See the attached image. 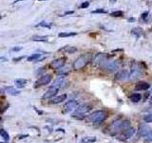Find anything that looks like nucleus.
I'll return each instance as SVG.
<instances>
[{"label":"nucleus","mask_w":152,"mask_h":143,"mask_svg":"<svg viewBox=\"0 0 152 143\" xmlns=\"http://www.w3.org/2000/svg\"><path fill=\"white\" fill-rule=\"evenodd\" d=\"M32 41H36V42H46L48 41V37L47 36H32L31 37Z\"/></svg>","instance_id":"b1692460"},{"label":"nucleus","mask_w":152,"mask_h":143,"mask_svg":"<svg viewBox=\"0 0 152 143\" xmlns=\"http://www.w3.org/2000/svg\"><path fill=\"white\" fill-rule=\"evenodd\" d=\"M0 135H1V136L3 137V139L5 140V141H9L10 140V135H9V134L5 131V130H1L0 131Z\"/></svg>","instance_id":"a878e982"},{"label":"nucleus","mask_w":152,"mask_h":143,"mask_svg":"<svg viewBox=\"0 0 152 143\" xmlns=\"http://www.w3.org/2000/svg\"><path fill=\"white\" fill-rule=\"evenodd\" d=\"M149 87H150V85L148 83H146V82H139L135 86V90H137V91H145V90H147V89H149Z\"/></svg>","instance_id":"2eb2a0df"},{"label":"nucleus","mask_w":152,"mask_h":143,"mask_svg":"<svg viewBox=\"0 0 152 143\" xmlns=\"http://www.w3.org/2000/svg\"><path fill=\"white\" fill-rule=\"evenodd\" d=\"M109 2H110L111 4H113V3H115V2H116V0H109Z\"/></svg>","instance_id":"a19ab883"},{"label":"nucleus","mask_w":152,"mask_h":143,"mask_svg":"<svg viewBox=\"0 0 152 143\" xmlns=\"http://www.w3.org/2000/svg\"><path fill=\"white\" fill-rule=\"evenodd\" d=\"M147 15H148V12L146 11V12H143V13H142V18L146 20V18H147Z\"/></svg>","instance_id":"f704fd0d"},{"label":"nucleus","mask_w":152,"mask_h":143,"mask_svg":"<svg viewBox=\"0 0 152 143\" xmlns=\"http://www.w3.org/2000/svg\"><path fill=\"white\" fill-rule=\"evenodd\" d=\"M76 107H78V101L76 100H69L64 105V109L66 112H70L74 109H77Z\"/></svg>","instance_id":"9d476101"},{"label":"nucleus","mask_w":152,"mask_h":143,"mask_svg":"<svg viewBox=\"0 0 152 143\" xmlns=\"http://www.w3.org/2000/svg\"><path fill=\"white\" fill-rule=\"evenodd\" d=\"M20 1H23V0H15V1H13V2H12V4H15V3H17V2H20Z\"/></svg>","instance_id":"ea45409f"},{"label":"nucleus","mask_w":152,"mask_h":143,"mask_svg":"<svg viewBox=\"0 0 152 143\" xmlns=\"http://www.w3.org/2000/svg\"><path fill=\"white\" fill-rule=\"evenodd\" d=\"M142 75V70L139 67V65L135 62L132 63L131 69H130V73H129V78L130 80H135L137 78H139Z\"/></svg>","instance_id":"39448f33"},{"label":"nucleus","mask_w":152,"mask_h":143,"mask_svg":"<svg viewBox=\"0 0 152 143\" xmlns=\"http://www.w3.org/2000/svg\"><path fill=\"white\" fill-rule=\"evenodd\" d=\"M144 121L146 122V123H150V122H152V113L145 115L144 116Z\"/></svg>","instance_id":"c756f323"},{"label":"nucleus","mask_w":152,"mask_h":143,"mask_svg":"<svg viewBox=\"0 0 152 143\" xmlns=\"http://www.w3.org/2000/svg\"><path fill=\"white\" fill-rule=\"evenodd\" d=\"M130 127V122L128 120H121V121H113V123L110 125L109 130L111 133L116 134L120 131H125V129Z\"/></svg>","instance_id":"f257e3e1"},{"label":"nucleus","mask_w":152,"mask_h":143,"mask_svg":"<svg viewBox=\"0 0 152 143\" xmlns=\"http://www.w3.org/2000/svg\"><path fill=\"white\" fill-rule=\"evenodd\" d=\"M96 141V138L94 136L92 137H85L84 139H82V143H91V142H94Z\"/></svg>","instance_id":"c85d7f7f"},{"label":"nucleus","mask_w":152,"mask_h":143,"mask_svg":"<svg viewBox=\"0 0 152 143\" xmlns=\"http://www.w3.org/2000/svg\"><path fill=\"white\" fill-rule=\"evenodd\" d=\"M5 90H6L7 94H9V95H13V96H14V95H18L19 94H20V92H19L18 90H15V88H13V87H11V86L6 87Z\"/></svg>","instance_id":"a211bd4d"},{"label":"nucleus","mask_w":152,"mask_h":143,"mask_svg":"<svg viewBox=\"0 0 152 143\" xmlns=\"http://www.w3.org/2000/svg\"><path fill=\"white\" fill-rule=\"evenodd\" d=\"M91 13H106V11H105L104 9H97V10L91 12Z\"/></svg>","instance_id":"7c9ffc66"},{"label":"nucleus","mask_w":152,"mask_h":143,"mask_svg":"<svg viewBox=\"0 0 152 143\" xmlns=\"http://www.w3.org/2000/svg\"><path fill=\"white\" fill-rule=\"evenodd\" d=\"M89 6V3L88 2H85V3H83L81 6H80V9H86V8H87Z\"/></svg>","instance_id":"473e14b6"},{"label":"nucleus","mask_w":152,"mask_h":143,"mask_svg":"<svg viewBox=\"0 0 152 143\" xmlns=\"http://www.w3.org/2000/svg\"><path fill=\"white\" fill-rule=\"evenodd\" d=\"M141 98H142V95H141L140 94H137V93L132 94V95L129 96V99H130L132 102H134V103L139 102V101L141 100Z\"/></svg>","instance_id":"4be33fe9"},{"label":"nucleus","mask_w":152,"mask_h":143,"mask_svg":"<svg viewBox=\"0 0 152 143\" xmlns=\"http://www.w3.org/2000/svg\"><path fill=\"white\" fill-rule=\"evenodd\" d=\"M59 52H66V53H73L75 52H77V48L72 47V46H65L62 49H59Z\"/></svg>","instance_id":"f3484780"},{"label":"nucleus","mask_w":152,"mask_h":143,"mask_svg":"<svg viewBox=\"0 0 152 143\" xmlns=\"http://www.w3.org/2000/svg\"><path fill=\"white\" fill-rule=\"evenodd\" d=\"M115 78L117 80H119V81H124V80L129 78V74H128V72L126 70H122V71L118 72V73L115 75Z\"/></svg>","instance_id":"9b49d317"},{"label":"nucleus","mask_w":152,"mask_h":143,"mask_svg":"<svg viewBox=\"0 0 152 143\" xmlns=\"http://www.w3.org/2000/svg\"><path fill=\"white\" fill-rule=\"evenodd\" d=\"M35 27H44V28L50 29V27H51V23H47V22H45V21H42V22H40L39 24H37Z\"/></svg>","instance_id":"cd10ccee"},{"label":"nucleus","mask_w":152,"mask_h":143,"mask_svg":"<svg viewBox=\"0 0 152 143\" xmlns=\"http://www.w3.org/2000/svg\"><path fill=\"white\" fill-rule=\"evenodd\" d=\"M152 130L150 129L149 126H147V125H144V124H142L141 126L139 127V130H138V133L141 136H146Z\"/></svg>","instance_id":"ddd939ff"},{"label":"nucleus","mask_w":152,"mask_h":143,"mask_svg":"<svg viewBox=\"0 0 152 143\" xmlns=\"http://www.w3.org/2000/svg\"><path fill=\"white\" fill-rule=\"evenodd\" d=\"M101 68H103L104 70L106 71H108V72H115L119 69V63L117 61H114V60H105L102 64L99 65Z\"/></svg>","instance_id":"7ed1b4c3"},{"label":"nucleus","mask_w":152,"mask_h":143,"mask_svg":"<svg viewBox=\"0 0 152 143\" xmlns=\"http://www.w3.org/2000/svg\"><path fill=\"white\" fill-rule=\"evenodd\" d=\"M150 105H152V96H151V98H150Z\"/></svg>","instance_id":"79ce46f5"},{"label":"nucleus","mask_w":152,"mask_h":143,"mask_svg":"<svg viewBox=\"0 0 152 143\" xmlns=\"http://www.w3.org/2000/svg\"><path fill=\"white\" fill-rule=\"evenodd\" d=\"M14 83H15V86H16L17 88L21 89V88H24V87L26 86L27 80H26V79H23V78H17V79H15Z\"/></svg>","instance_id":"aec40b11"},{"label":"nucleus","mask_w":152,"mask_h":143,"mask_svg":"<svg viewBox=\"0 0 152 143\" xmlns=\"http://www.w3.org/2000/svg\"><path fill=\"white\" fill-rule=\"evenodd\" d=\"M131 34H133L134 36H136L137 38H139L141 35L143 34V31H142V29L141 28H133L132 30H131Z\"/></svg>","instance_id":"412c9836"},{"label":"nucleus","mask_w":152,"mask_h":143,"mask_svg":"<svg viewBox=\"0 0 152 143\" xmlns=\"http://www.w3.org/2000/svg\"><path fill=\"white\" fill-rule=\"evenodd\" d=\"M50 81H51V75H45L41 76L39 79L36 81V85H39V86H41V85H47Z\"/></svg>","instance_id":"f8f14e48"},{"label":"nucleus","mask_w":152,"mask_h":143,"mask_svg":"<svg viewBox=\"0 0 152 143\" xmlns=\"http://www.w3.org/2000/svg\"><path fill=\"white\" fill-rule=\"evenodd\" d=\"M107 59V56L106 55H104V53H98V55H96L95 56V57H94V59H93V61L95 62V63H97V64H102L105 60H106Z\"/></svg>","instance_id":"4468645a"},{"label":"nucleus","mask_w":152,"mask_h":143,"mask_svg":"<svg viewBox=\"0 0 152 143\" xmlns=\"http://www.w3.org/2000/svg\"><path fill=\"white\" fill-rule=\"evenodd\" d=\"M66 85V81L64 79V76H59L57 79H55L52 83V85L50 86V88H55V89H60V88H63L64 86Z\"/></svg>","instance_id":"6e6552de"},{"label":"nucleus","mask_w":152,"mask_h":143,"mask_svg":"<svg viewBox=\"0 0 152 143\" xmlns=\"http://www.w3.org/2000/svg\"><path fill=\"white\" fill-rule=\"evenodd\" d=\"M91 108H92V107H91L90 105H87V104L79 106V107H77V109H76V112L73 114L72 117L81 119V118H83V116H84L85 114L88 113V112L91 110Z\"/></svg>","instance_id":"20e7f679"},{"label":"nucleus","mask_w":152,"mask_h":143,"mask_svg":"<svg viewBox=\"0 0 152 143\" xmlns=\"http://www.w3.org/2000/svg\"><path fill=\"white\" fill-rule=\"evenodd\" d=\"M67 99V95H61L59 96H56V97H53V99H51L49 102L51 104H58V103H61L63 101H65Z\"/></svg>","instance_id":"dca6fc26"},{"label":"nucleus","mask_w":152,"mask_h":143,"mask_svg":"<svg viewBox=\"0 0 152 143\" xmlns=\"http://www.w3.org/2000/svg\"><path fill=\"white\" fill-rule=\"evenodd\" d=\"M107 116V114L105 112V111H96L94 112L90 116H89V120L90 122L94 123V124H100L102 123Z\"/></svg>","instance_id":"f03ea898"},{"label":"nucleus","mask_w":152,"mask_h":143,"mask_svg":"<svg viewBox=\"0 0 152 143\" xmlns=\"http://www.w3.org/2000/svg\"><path fill=\"white\" fill-rule=\"evenodd\" d=\"M89 62V56L87 55H85V56H79L77 59H76L73 63V68L75 70H80L82 69L83 67H85L87 63Z\"/></svg>","instance_id":"423d86ee"},{"label":"nucleus","mask_w":152,"mask_h":143,"mask_svg":"<svg viewBox=\"0 0 152 143\" xmlns=\"http://www.w3.org/2000/svg\"><path fill=\"white\" fill-rule=\"evenodd\" d=\"M76 34H77V33H76V32H60V33L58 34V36H59V37H62V38H64V37L75 36Z\"/></svg>","instance_id":"393cba45"},{"label":"nucleus","mask_w":152,"mask_h":143,"mask_svg":"<svg viewBox=\"0 0 152 143\" xmlns=\"http://www.w3.org/2000/svg\"><path fill=\"white\" fill-rule=\"evenodd\" d=\"M57 93H58V89H55V88H49V90L48 92H46L43 96H42V99L45 100V99H49V98H53Z\"/></svg>","instance_id":"1a4fd4ad"},{"label":"nucleus","mask_w":152,"mask_h":143,"mask_svg":"<svg viewBox=\"0 0 152 143\" xmlns=\"http://www.w3.org/2000/svg\"><path fill=\"white\" fill-rule=\"evenodd\" d=\"M34 110H35V112H36L37 114H39V115H43V111H40V110H38V109H36V108H34Z\"/></svg>","instance_id":"e433bc0d"},{"label":"nucleus","mask_w":152,"mask_h":143,"mask_svg":"<svg viewBox=\"0 0 152 143\" xmlns=\"http://www.w3.org/2000/svg\"><path fill=\"white\" fill-rule=\"evenodd\" d=\"M145 139H146V141H152V131L145 136Z\"/></svg>","instance_id":"2f4dec72"},{"label":"nucleus","mask_w":152,"mask_h":143,"mask_svg":"<svg viewBox=\"0 0 152 143\" xmlns=\"http://www.w3.org/2000/svg\"><path fill=\"white\" fill-rule=\"evenodd\" d=\"M26 56H19V57H15V58H13V61L14 62H18V61H20V60H22V59H24Z\"/></svg>","instance_id":"72a5a7b5"},{"label":"nucleus","mask_w":152,"mask_h":143,"mask_svg":"<svg viewBox=\"0 0 152 143\" xmlns=\"http://www.w3.org/2000/svg\"><path fill=\"white\" fill-rule=\"evenodd\" d=\"M134 133H135V129L129 127V128L125 129V131H123V135H124L125 138H129V137H131L133 135Z\"/></svg>","instance_id":"6ab92c4d"},{"label":"nucleus","mask_w":152,"mask_h":143,"mask_svg":"<svg viewBox=\"0 0 152 143\" xmlns=\"http://www.w3.org/2000/svg\"><path fill=\"white\" fill-rule=\"evenodd\" d=\"M72 13H74L73 11H71V12H66L64 13V15H67V14H72ZM64 15H63V16H64Z\"/></svg>","instance_id":"58836bf2"},{"label":"nucleus","mask_w":152,"mask_h":143,"mask_svg":"<svg viewBox=\"0 0 152 143\" xmlns=\"http://www.w3.org/2000/svg\"><path fill=\"white\" fill-rule=\"evenodd\" d=\"M22 50V48L21 47H14V48H12L11 49V51L12 52H19V51H21Z\"/></svg>","instance_id":"c9c22d12"},{"label":"nucleus","mask_w":152,"mask_h":143,"mask_svg":"<svg viewBox=\"0 0 152 143\" xmlns=\"http://www.w3.org/2000/svg\"><path fill=\"white\" fill-rule=\"evenodd\" d=\"M38 1H44V0H38Z\"/></svg>","instance_id":"37998d69"},{"label":"nucleus","mask_w":152,"mask_h":143,"mask_svg":"<svg viewBox=\"0 0 152 143\" xmlns=\"http://www.w3.org/2000/svg\"><path fill=\"white\" fill-rule=\"evenodd\" d=\"M110 15L113 17H122V16H124V12L123 11H115V12H111Z\"/></svg>","instance_id":"bb28decb"},{"label":"nucleus","mask_w":152,"mask_h":143,"mask_svg":"<svg viewBox=\"0 0 152 143\" xmlns=\"http://www.w3.org/2000/svg\"><path fill=\"white\" fill-rule=\"evenodd\" d=\"M0 60H1L2 62H6V61H8V59H7V58H5L4 56H1V57H0Z\"/></svg>","instance_id":"4c0bfd02"},{"label":"nucleus","mask_w":152,"mask_h":143,"mask_svg":"<svg viewBox=\"0 0 152 143\" xmlns=\"http://www.w3.org/2000/svg\"><path fill=\"white\" fill-rule=\"evenodd\" d=\"M41 57V53H33L30 56L28 57V61H38Z\"/></svg>","instance_id":"5701e85b"},{"label":"nucleus","mask_w":152,"mask_h":143,"mask_svg":"<svg viewBox=\"0 0 152 143\" xmlns=\"http://www.w3.org/2000/svg\"><path fill=\"white\" fill-rule=\"evenodd\" d=\"M65 63H66V58L65 57H61V58L53 60L50 63V67L52 69H55V70H59V69H61L65 65Z\"/></svg>","instance_id":"0eeeda50"},{"label":"nucleus","mask_w":152,"mask_h":143,"mask_svg":"<svg viewBox=\"0 0 152 143\" xmlns=\"http://www.w3.org/2000/svg\"><path fill=\"white\" fill-rule=\"evenodd\" d=\"M1 143H4V142H1Z\"/></svg>","instance_id":"c03bdc74"}]
</instances>
